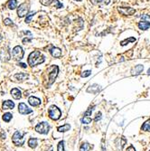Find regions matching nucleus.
<instances>
[{"label":"nucleus","instance_id":"f257e3e1","mask_svg":"<svg viewBox=\"0 0 150 151\" xmlns=\"http://www.w3.org/2000/svg\"><path fill=\"white\" fill-rule=\"evenodd\" d=\"M45 61V57L39 51H34L28 56V64L31 67L41 64Z\"/></svg>","mask_w":150,"mask_h":151},{"label":"nucleus","instance_id":"f03ea898","mask_svg":"<svg viewBox=\"0 0 150 151\" xmlns=\"http://www.w3.org/2000/svg\"><path fill=\"white\" fill-rule=\"evenodd\" d=\"M26 135V132H21L19 130H16L12 136V142L16 147H22L24 144V141H26V140H24V136Z\"/></svg>","mask_w":150,"mask_h":151},{"label":"nucleus","instance_id":"7ed1b4c3","mask_svg":"<svg viewBox=\"0 0 150 151\" xmlns=\"http://www.w3.org/2000/svg\"><path fill=\"white\" fill-rule=\"evenodd\" d=\"M48 115H49V118L51 120H58L61 116V111L58 107H56L55 105H53V106L50 107L49 109H48Z\"/></svg>","mask_w":150,"mask_h":151},{"label":"nucleus","instance_id":"20e7f679","mask_svg":"<svg viewBox=\"0 0 150 151\" xmlns=\"http://www.w3.org/2000/svg\"><path fill=\"white\" fill-rule=\"evenodd\" d=\"M34 130L36 132H38L40 134H44L46 135L48 134V132L50 131V125L48 124V122L44 121V122H40L37 124L34 127Z\"/></svg>","mask_w":150,"mask_h":151},{"label":"nucleus","instance_id":"39448f33","mask_svg":"<svg viewBox=\"0 0 150 151\" xmlns=\"http://www.w3.org/2000/svg\"><path fill=\"white\" fill-rule=\"evenodd\" d=\"M48 72H49V74H48V77H49V85H51L54 82L57 75H58V72H59V68L57 65H52L51 67H49L48 69Z\"/></svg>","mask_w":150,"mask_h":151},{"label":"nucleus","instance_id":"423d86ee","mask_svg":"<svg viewBox=\"0 0 150 151\" xmlns=\"http://www.w3.org/2000/svg\"><path fill=\"white\" fill-rule=\"evenodd\" d=\"M24 50L21 46L19 45H16L13 48V50H12V56H13L14 60L16 61H20L23 59L24 57Z\"/></svg>","mask_w":150,"mask_h":151},{"label":"nucleus","instance_id":"0eeeda50","mask_svg":"<svg viewBox=\"0 0 150 151\" xmlns=\"http://www.w3.org/2000/svg\"><path fill=\"white\" fill-rule=\"evenodd\" d=\"M29 12V5L26 3H23L17 7V16L19 17H24L27 16Z\"/></svg>","mask_w":150,"mask_h":151},{"label":"nucleus","instance_id":"6e6552de","mask_svg":"<svg viewBox=\"0 0 150 151\" xmlns=\"http://www.w3.org/2000/svg\"><path fill=\"white\" fill-rule=\"evenodd\" d=\"M18 112L22 115H27V114H30V113L33 112V109H30L26 103L21 102L18 104Z\"/></svg>","mask_w":150,"mask_h":151},{"label":"nucleus","instance_id":"1a4fd4ad","mask_svg":"<svg viewBox=\"0 0 150 151\" xmlns=\"http://www.w3.org/2000/svg\"><path fill=\"white\" fill-rule=\"evenodd\" d=\"M118 10L121 15L124 16H131L136 12V10L132 7H119Z\"/></svg>","mask_w":150,"mask_h":151},{"label":"nucleus","instance_id":"9d476101","mask_svg":"<svg viewBox=\"0 0 150 151\" xmlns=\"http://www.w3.org/2000/svg\"><path fill=\"white\" fill-rule=\"evenodd\" d=\"M28 103L33 107H37L41 104V99L34 97V96H30L28 98Z\"/></svg>","mask_w":150,"mask_h":151},{"label":"nucleus","instance_id":"9b49d317","mask_svg":"<svg viewBox=\"0 0 150 151\" xmlns=\"http://www.w3.org/2000/svg\"><path fill=\"white\" fill-rule=\"evenodd\" d=\"M15 108V102H12L10 99H7V100H5L2 104V109L4 110L6 109H13Z\"/></svg>","mask_w":150,"mask_h":151},{"label":"nucleus","instance_id":"f8f14e48","mask_svg":"<svg viewBox=\"0 0 150 151\" xmlns=\"http://www.w3.org/2000/svg\"><path fill=\"white\" fill-rule=\"evenodd\" d=\"M101 88L99 87L98 84H92L91 85L88 89H87V92H90V93H92V94H96L98 93L99 92H101Z\"/></svg>","mask_w":150,"mask_h":151},{"label":"nucleus","instance_id":"ddd939ff","mask_svg":"<svg viewBox=\"0 0 150 151\" xmlns=\"http://www.w3.org/2000/svg\"><path fill=\"white\" fill-rule=\"evenodd\" d=\"M11 96L13 97L15 99H20L21 97H22V92L19 89H17V88H14V89H12L11 92Z\"/></svg>","mask_w":150,"mask_h":151},{"label":"nucleus","instance_id":"4468645a","mask_svg":"<svg viewBox=\"0 0 150 151\" xmlns=\"http://www.w3.org/2000/svg\"><path fill=\"white\" fill-rule=\"evenodd\" d=\"M91 2L92 5L94 6H107L110 3V0H90Z\"/></svg>","mask_w":150,"mask_h":151},{"label":"nucleus","instance_id":"2eb2a0df","mask_svg":"<svg viewBox=\"0 0 150 151\" xmlns=\"http://www.w3.org/2000/svg\"><path fill=\"white\" fill-rule=\"evenodd\" d=\"M50 53H51L52 56L54 57V58H59L61 56V49L57 48V47H53L50 50Z\"/></svg>","mask_w":150,"mask_h":151},{"label":"nucleus","instance_id":"dca6fc26","mask_svg":"<svg viewBox=\"0 0 150 151\" xmlns=\"http://www.w3.org/2000/svg\"><path fill=\"white\" fill-rule=\"evenodd\" d=\"M14 78L16 79L19 82H22V81H24V80H26L28 78V74L24 73V72H19V73H16V74L14 75Z\"/></svg>","mask_w":150,"mask_h":151},{"label":"nucleus","instance_id":"f3484780","mask_svg":"<svg viewBox=\"0 0 150 151\" xmlns=\"http://www.w3.org/2000/svg\"><path fill=\"white\" fill-rule=\"evenodd\" d=\"M137 26H139V29L141 30H147L149 27H150V22H147V21H141L137 24Z\"/></svg>","mask_w":150,"mask_h":151},{"label":"nucleus","instance_id":"a211bd4d","mask_svg":"<svg viewBox=\"0 0 150 151\" xmlns=\"http://www.w3.org/2000/svg\"><path fill=\"white\" fill-rule=\"evenodd\" d=\"M143 69H144L143 65H140V64L136 65V66L132 69V71H131L132 75H139V74H140V73L143 72Z\"/></svg>","mask_w":150,"mask_h":151},{"label":"nucleus","instance_id":"6ab92c4d","mask_svg":"<svg viewBox=\"0 0 150 151\" xmlns=\"http://www.w3.org/2000/svg\"><path fill=\"white\" fill-rule=\"evenodd\" d=\"M27 144L31 148H35L37 147V145H38V140L35 137H31L28 140Z\"/></svg>","mask_w":150,"mask_h":151},{"label":"nucleus","instance_id":"aec40b11","mask_svg":"<svg viewBox=\"0 0 150 151\" xmlns=\"http://www.w3.org/2000/svg\"><path fill=\"white\" fill-rule=\"evenodd\" d=\"M6 6L11 10L16 9V6H17V1H16V0H9V1L7 2V4H6Z\"/></svg>","mask_w":150,"mask_h":151},{"label":"nucleus","instance_id":"412c9836","mask_svg":"<svg viewBox=\"0 0 150 151\" xmlns=\"http://www.w3.org/2000/svg\"><path fill=\"white\" fill-rule=\"evenodd\" d=\"M13 119V115H12V113H10V112H6V113H4L3 114V116H2V120L5 121V122H10V120Z\"/></svg>","mask_w":150,"mask_h":151},{"label":"nucleus","instance_id":"4be33fe9","mask_svg":"<svg viewBox=\"0 0 150 151\" xmlns=\"http://www.w3.org/2000/svg\"><path fill=\"white\" fill-rule=\"evenodd\" d=\"M92 147H92L91 144H89L88 142H85V143H83V144L81 146L80 151H90Z\"/></svg>","mask_w":150,"mask_h":151},{"label":"nucleus","instance_id":"5701e85b","mask_svg":"<svg viewBox=\"0 0 150 151\" xmlns=\"http://www.w3.org/2000/svg\"><path fill=\"white\" fill-rule=\"evenodd\" d=\"M71 130V125L70 124H64V126H61V127L57 128V130L59 132H65Z\"/></svg>","mask_w":150,"mask_h":151},{"label":"nucleus","instance_id":"b1692460","mask_svg":"<svg viewBox=\"0 0 150 151\" xmlns=\"http://www.w3.org/2000/svg\"><path fill=\"white\" fill-rule=\"evenodd\" d=\"M141 130L144 131H148L150 132V120H146L141 127Z\"/></svg>","mask_w":150,"mask_h":151},{"label":"nucleus","instance_id":"393cba45","mask_svg":"<svg viewBox=\"0 0 150 151\" xmlns=\"http://www.w3.org/2000/svg\"><path fill=\"white\" fill-rule=\"evenodd\" d=\"M135 41H136V39L134 38V37H130V38H129V39H125V40H123V41L120 43V45L125 46V45H127L129 43H133V42H135Z\"/></svg>","mask_w":150,"mask_h":151},{"label":"nucleus","instance_id":"a878e982","mask_svg":"<svg viewBox=\"0 0 150 151\" xmlns=\"http://www.w3.org/2000/svg\"><path fill=\"white\" fill-rule=\"evenodd\" d=\"M36 14V12H31V13L29 14V15H27L26 16V24H28V23H30L31 21H32V19H33V17H34V16Z\"/></svg>","mask_w":150,"mask_h":151},{"label":"nucleus","instance_id":"bb28decb","mask_svg":"<svg viewBox=\"0 0 150 151\" xmlns=\"http://www.w3.org/2000/svg\"><path fill=\"white\" fill-rule=\"evenodd\" d=\"M91 118H90V117H86V116H84L81 120V123L82 124H90L91 122Z\"/></svg>","mask_w":150,"mask_h":151},{"label":"nucleus","instance_id":"cd10ccee","mask_svg":"<svg viewBox=\"0 0 150 151\" xmlns=\"http://www.w3.org/2000/svg\"><path fill=\"white\" fill-rule=\"evenodd\" d=\"M57 151H65L64 149V141H60L58 143V146H57Z\"/></svg>","mask_w":150,"mask_h":151},{"label":"nucleus","instance_id":"c85d7f7f","mask_svg":"<svg viewBox=\"0 0 150 151\" xmlns=\"http://www.w3.org/2000/svg\"><path fill=\"white\" fill-rule=\"evenodd\" d=\"M53 1L54 0H40V3L43 5V6H50L52 3H53Z\"/></svg>","mask_w":150,"mask_h":151},{"label":"nucleus","instance_id":"c756f323","mask_svg":"<svg viewBox=\"0 0 150 151\" xmlns=\"http://www.w3.org/2000/svg\"><path fill=\"white\" fill-rule=\"evenodd\" d=\"M91 74V71H84L83 72H81V76L85 78V77H88V76H90Z\"/></svg>","mask_w":150,"mask_h":151},{"label":"nucleus","instance_id":"7c9ffc66","mask_svg":"<svg viewBox=\"0 0 150 151\" xmlns=\"http://www.w3.org/2000/svg\"><path fill=\"white\" fill-rule=\"evenodd\" d=\"M93 107H90L88 109H87L86 111H85V113H84V116H86V117H89V116H91V112H92V109Z\"/></svg>","mask_w":150,"mask_h":151},{"label":"nucleus","instance_id":"2f4dec72","mask_svg":"<svg viewBox=\"0 0 150 151\" xmlns=\"http://www.w3.org/2000/svg\"><path fill=\"white\" fill-rule=\"evenodd\" d=\"M4 24H6V26H13V22H12V20L9 18H6L4 20Z\"/></svg>","mask_w":150,"mask_h":151},{"label":"nucleus","instance_id":"473e14b6","mask_svg":"<svg viewBox=\"0 0 150 151\" xmlns=\"http://www.w3.org/2000/svg\"><path fill=\"white\" fill-rule=\"evenodd\" d=\"M101 119V112H98L97 114H96V117H95V119H94V121H99V120Z\"/></svg>","mask_w":150,"mask_h":151},{"label":"nucleus","instance_id":"72a5a7b5","mask_svg":"<svg viewBox=\"0 0 150 151\" xmlns=\"http://www.w3.org/2000/svg\"><path fill=\"white\" fill-rule=\"evenodd\" d=\"M55 3H56V6H55V7H57V8H61V7H62V5L58 1V0H55Z\"/></svg>","mask_w":150,"mask_h":151},{"label":"nucleus","instance_id":"f704fd0d","mask_svg":"<svg viewBox=\"0 0 150 151\" xmlns=\"http://www.w3.org/2000/svg\"><path fill=\"white\" fill-rule=\"evenodd\" d=\"M126 151H136V149H135V147H134L133 146H129V147L126 149Z\"/></svg>","mask_w":150,"mask_h":151},{"label":"nucleus","instance_id":"c9c22d12","mask_svg":"<svg viewBox=\"0 0 150 151\" xmlns=\"http://www.w3.org/2000/svg\"><path fill=\"white\" fill-rule=\"evenodd\" d=\"M31 41H32V38H29V39H28V38H24V39L23 40V43H24V44H26V43H30Z\"/></svg>","mask_w":150,"mask_h":151},{"label":"nucleus","instance_id":"e433bc0d","mask_svg":"<svg viewBox=\"0 0 150 151\" xmlns=\"http://www.w3.org/2000/svg\"><path fill=\"white\" fill-rule=\"evenodd\" d=\"M18 65H19L20 67H22V68H26V66H27L26 64H23V62H19Z\"/></svg>","mask_w":150,"mask_h":151},{"label":"nucleus","instance_id":"4c0bfd02","mask_svg":"<svg viewBox=\"0 0 150 151\" xmlns=\"http://www.w3.org/2000/svg\"><path fill=\"white\" fill-rule=\"evenodd\" d=\"M141 18H149V16H142Z\"/></svg>","mask_w":150,"mask_h":151},{"label":"nucleus","instance_id":"58836bf2","mask_svg":"<svg viewBox=\"0 0 150 151\" xmlns=\"http://www.w3.org/2000/svg\"><path fill=\"white\" fill-rule=\"evenodd\" d=\"M3 40V36L1 35V34H0V42H1Z\"/></svg>","mask_w":150,"mask_h":151},{"label":"nucleus","instance_id":"ea45409f","mask_svg":"<svg viewBox=\"0 0 150 151\" xmlns=\"http://www.w3.org/2000/svg\"><path fill=\"white\" fill-rule=\"evenodd\" d=\"M147 73H150V69H148V71H147Z\"/></svg>","mask_w":150,"mask_h":151},{"label":"nucleus","instance_id":"a19ab883","mask_svg":"<svg viewBox=\"0 0 150 151\" xmlns=\"http://www.w3.org/2000/svg\"><path fill=\"white\" fill-rule=\"evenodd\" d=\"M75 1H81V0H75Z\"/></svg>","mask_w":150,"mask_h":151}]
</instances>
